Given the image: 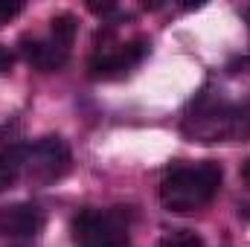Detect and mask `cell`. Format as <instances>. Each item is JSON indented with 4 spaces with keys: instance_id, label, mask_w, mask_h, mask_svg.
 Here are the masks:
<instances>
[{
    "instance_id": "1",
    "label": "cell",
    "mask_w": 250,
    "mask_h": 247,
    "mask_svg": "<svg viewBox=\"0 0 250 247\" xmlns=\"http://www.w3.org/2000/svg\"><path fill=\"white\" fill-rule=\"evenodd\" d=\"M184 134L198 143H239L250 140V108L201 96L184 120Z\"/></svg>"
},
{
    "instance_id": "2",
    "label": "cell",
    "mask_w": 250,
    "mask_h": 247,
    "mask_svg": "<svg viewBox=\"0 0 250 247\" xmlns=\"http://www.w3.org/2000/svg\"><path fill=\"white\" fill-rule=\"evenodd\" d=\"M221 181H224V172L212 160L198 163V166H181V169H175L163 178L160 204L169 212H181V215L195 212L218 195Z\"/></svg>"
},
{
    "instance_id": "3",
    "label": "cell",
    "mask_w": 250,
    "mask_h": 247,
    "mask_svg": "<svg viewBox=\"0 0 250 247\" xmlns=\"http://www.w3.org/2000/svg\"><path fill=\"white\" fill-rule=\"evenodd\" d=\"M76 247H128V212L117 209H82L73 224Z\"/></svg>"
},
{
    "instance_id": "4",
    "label": "cell",
    "mask_w": 250,
    "mask_h": 247,
    "mask_svg": "<svg viewBox=\"0 0 250 247\" xmlns=\"http://www.w3.org/2000/svg\"><path fill=\"white\" fill-rule=\"evenodd\" d=\"M70 148L62 137H44L32 145H26V172L41 181V184H53L70 172Z\"/></svg>"
},
{
    "instance_id": "5",
    "label": "cell",
    "mask_w": 250,
    "mask_h": 247,
    "mask_svg": "<svg viewBox=\"0 0 250 247\" xmlns=\"http://www.w3.org/2000/svg\"><path fill=\"white\" fill-rule=\"evenodd\" d=\"M148 53V41L146 38H134L128 44H102L93 59H90V76L93 79H117L125 76L131 67L146 59Z\"/></svg>"
},
{
    "instance_id": "6",
    "label": "cell",
    "mask_w": 250,
    "mask_h": 247,
    "mask_svg": "<svg viewBox=\"0 0 250 247\" xmlns=\"http://www.w3.org/2000/svg\"><path fill=\"white\" fill-rule=\"evenodd\" d=\"M41 227H44V212L35 204H15L0 209V236L29 239V236H38Z\"/></svg>"
},
{
    "instance_id": "7",
    "label": "cell",
    "mask_w": 250,
    "mask_h": 247,
    "mask_svg": "<svg viewBox=\"0 0 250 247\" xmlns=\"http://www.w3.org/2000/svg\"><path fill=\"white\" fill-rule=\"evenodd\" d=\"M21 53H23V59L32 67H38L44 73L62 70L67 64V59H70V47L59 44L53 35L50 38H29V35L21 38Z\"/></svg>"
},
{
    "instance_id": "8",
    "label": "cell",
    "mask_w": 250,
    "mask_h": 247,
    "mask_svg": "<svg viewBox=\"0 0 250 247\" xmlns=\"http://www.w3.org/2000/svg\"><path fill=\"white\" fill-rule=\"evenodd\" d=\"M26 169V145H6L0 148V192L15 186L21 172Z\"/></svg>"
},
{
    "instance_id": "9",
    "label": "cell",
    "mask_w": 250,
    "mask_h": 247,
    "mask_svg": "<svg viewBox=\"0 0 250 247\" xmlns=\"http://www.w3.org/2000/svg\"><path fill=\"white\" fill-rule=\"evenodd\" d=\"M76 29H79V23H76V18H73L70 12H62V15H56V18L50 21V35H53L59 44H64V47H73Z\"/></svg>"
},
{
    "instance_id": "10",
    "label": "cell",
    "mask_w": 250,
    "mask_h": 247,
    "mask_svg": "<svg viewBox=\"0 0 250 247\" xmlns=\"http://www.w3.org/2000/svg\"><path fill=\"white\" fill-rule=\"evenodd\" d=\"M160 247H204V242L195 236V233H189V230H178V233H172V236H166Z\"/></svg>"
},
{
    "instance_id": "11",
    "label": "cell",
    "mask_w": 250,
    "mask_h": 247,
    "mask_svg": "<svg viewBox=\"0 0 250 247\" xmlns=\"http://www.w3.org/2000/svg\"><path fill=\"white\" fill-rule=\"evenodd\" d=\"M23 12V3L21 0H0V26L9 23L12 18H18Z\"/></svg>"
},
{
    "instance_id": "12",
    "label": "cell",
    "mask_w": 250,
    "mask_h": 247,
    "mask_svg": "<svg viewBox=\"0 0 250 247\" xmlns=\"http://www.w3.org/2000/svg\"><path fill=\"white\" fill-rule=\"evenodd\" d=\"M12 64H15V56L0 44V73H9V70H12Z\"/></svg>"
},
{
    "instance_id": "13",
    "label": "cell",
    "mask_w": 250,
    "mask_h": 247,
    "mask_svg": "<svg viewBox=\"0 0 250 247\" xmlns=\"http://www.w3.org/2000/svg\"><path fill=\"white\" fill-rule=\"evenodd\" d=\"M242 181H245V184L250 186V160L245 163V166H242Z\"/></svg>"
},
{
    "instance_id": "14",
    "label": "cell",
    "mask_w": 250,
    "mask_h": 247,
    "mask_svg": "<svg viewBox=\"0 0 250 247\" xmlns=\"http://www.w3.org/2000/svg\"><path fill=\"white\" fill-rule=\"evenodd\" d=\"M245 15H248V21H250V6H248V9H245Z\"/></svg>"
}]
</instances>
